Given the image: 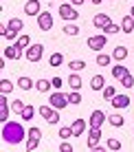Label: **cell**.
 I'll use <instances>...</instances> for the list:
<instances>
[{
    "label": "cell",
    "mask_w": 134,
    "mask_h": 152,
    "mask_svg": "<svg viewBox=\"0 0 134 152\" xmlns=\"http://www.w3.org/2000/svg\"><path fill=\"white\" fill-rule=\"evenodd\" d=\"M112 57H114V60H119V62H123L127 57V49L125 46H117L114 51H112Z\"/></svg>",
    "instance_id": "obj_22"
},
{
    "label": "cell",
    "mask_w": 134,
    "mask_h": 152,
    "mask_svg": "<svg viewBox=\"0 0 134 152\" xmlns=\"http://www.w3.org/2000/svg\"><path fill=\"white\" fill-rule=\"evenodd\" d=\"M62 2H66V0H62Z\"/></svg>",
    "instance_id": "obj_47"
},
{
    "label": "cell",
    "mask_w": 134,
    "mask_h": 152,
    "mask_svg": "<svg viewBox=\"0 0 134 152\" xmlns=\"http://www.w3.org/2000/svg\"><path fill=\"white\" fill-rule=\"evenodd\" d=\"M53 113H55V108L51 106V104H49V106H40L38 108V115H40V117H44V119H49Z\"/></svg>",
    "instance_id": "obj_23"
},
{
    "label": "cell",
    "mask_w": 134,
    "mask_h": 152,
    "mask_svg": "<svg viewBox=\"0 0 134 152\" xmlns=\"http://www.w3.org/2000/svg\"><path fill=\"white\" fill-rule=\"evenodd\" d=\"M127 73L125 66H121V64H117V66H112V77H117V80H121L123 75Z\"/></svg>",
    "instance_id": "obj_27"
},
{
    "label": "cell",
    "mask_w": 134,
    "mask_h": 152,
    "mask_svg": "<svg viewBox=\"0 0 134 152\" xmlns=\"http://www.w3.org/2000/svg\"><path fill=\"white\" fill-rule=\"evenodd\" d=\"M68 69H70V73H79V71L86 69V62L84 60H70L68 62Z\"/></svg>",
    "instance_id": "obj_19"
},
{
    "label": "cell",
    "mask_w": 134,
    "mask_h": 152,
    "mask_svg": "<svg viewBox=\"0 0 134 152\" xmlns=\"http://www.w3.org/2000/svg\"><path fill=\"white\" fill-rule=\"evenodd\" d=\"M68 102L73 104V106L81 104V95H79V91H70V95H68Z\"/></svg>",
    "instance_id": "obj_35"
},
{
    "label": "cell",
    "mask_w": 134,
    "mask_h": 152,
    "mask_svg": "<svg viewBox=\"0 0 134 152\" xmlns=\"http://www.w3.org/2000/svg\"><path fill=\"white\" fill-rule=\"evenodd\" d=\"M104 124H106V115L101 110H95L90 115V128H101Z\"/></svg>",
    "instance_id": "obj_12"
},
{
    "label": "cell",
    "mask_w": 134,
    "mask_h": 152,
    "mask_svg": "<svg viewBox=\"0 0 134 152\" xmlns=\"http://www.w3.org/2000/svg\"><path fill=\"white\" fill-rule=\"evenodd\" d=\"M59 137L62 139H70L73 137V128H59Z\"/></svg>",
    "instance_id": "obj_40"
},
{
    "label": "cell",
    "mask_w": 134,
    "mask_h": 152,
    "mask_svg": "<svg viewBox=\"0 0 134 152\" xmlns=\"http://www.w3.org/2000/svg\"><path fill=\"white\" fill-rule=\"evenodd\" d=\"M24 106H27V104H24V102H20V99H15V102H11V110H13V113H18V115L24 110Z\"/></svg>",
    "instance_id": "obj_37"
},
{
    "label": "cell",
    "mask_w": 134,
    "mask_h": 152,
    "mask_svg": "<svg viewBox=\"0 0 134 152\" xmlns=\"http://www.w3.org/2000/svg\"><path fill=\"white\" fill-rule=\"evenodd\" d=\"M2 55L7 57V60H20V57H22V49H18L15 44H9L7 49L2 51Z\"/></svg>",
    "instance_id": "obj_9"
},
{
    "label": "cell",
    "mask_w": 134,
    "mask_h": 152,
    "mask_svg": "<svg viewBox=\"0 0 134 152\" xmlns=\"http://www.w3.org/2000/svg\"><path fill=\"white\" fill-rule=\"evenodd\" d=\"M40 139H42V130L40 128H29V134H27V150H35L40 145Z\"/></svg>",
    "instance_id": "obj_2"
},
{
    "label": "cell",
    "mask_w": 134,
    "mask_h": 152,
    "mask_svg": "<svg viewBox=\"0 0 134 152\" xmlns=\"http://www.w3.org/2000/svg\"><path fill=\"white\" fill-rule=\"evenodd\" d=\"M29 134V130H24V126L20 121H4L2 126V139L7 143H20Z\"/></svg>",
    "instance_id": "obj_1"
},
{
    "label": "cell",
    "mask_w": 134,
    "mask_h": 152,
    "mask_svg": "<svg viewBox=\"0 0 134 152\" xmlns=\"http://www.w3.org/2000/svg\"><path fill=\"white\" fill-rule=\"evenodd\" d=\"M121 31H125V33H132V31H134V15H132V13L123 15V20H121Z\"/></svg>",
    "instance_id": "obj_13"
},
{
    "label": "cell",
    "mask_w": 134,
    "mask_h": 152,
    "mask_svg": "<svg viewBox=\"0 0 134 152\" xmlns=\"http://www.w3.org/2000/svg\"><path fill=\"white\" fill-rule=\"evenodd\" d=\"M70 128H73V137H81L86 130V121L84 119H75L73 124H70Z\"/></svg>",
    "instance_id": "obj_14"
},
{
    "label": "cell",
    "mask_w": 134,
    "mask_h": 152,
    "mask_svg": "<svg viewBox=\"0 0 134 152\" xmlns=\"http://www.w3.org/2000/svg\"><path fill=\"white\" fill-rule=\"evenodd\" d=\"M49 104H51L53 108H57V110H62V108H66L70 102H68V95H62V93H57V91H55L53 95L49 97Z\"/></svg>",
    "instance_id": "obj_4"
},
{
    "label": "cell",
    "mask_w": 134,
    "mask_h": 152,
    "mask_svg": "<svg viewBox=\"0 0 134 152\" xmlns=\"http://www.w3.org/2000/svg\"><path fill=\"white\" fill-rule=\"evenodd\" d=\"M112 20H110V15L108 13H97L95 15V20H92V24H95V27H99V29H104L106 24H110Z\"/></svg>",
    "instance_id": "obj_16"
},
{
    "label": "cell",
    "mask_w": 134,
    "mask_h": 152,
    "mask_svg": "<svg viewBox=\"0 0 134 152\" xmlns=\"http://www.w3.org/2000/svg\"><path fill=\"white\" fill-rule=\"evenodd\" d=\"M35 86H38L40 93H46V91H51V88H53V84H51L49 80H38V84H35Z\"/></svg>",
    "instance_id": "obj_29"
},
{
    "label": "cell",
    "mask_w": 134,
    "mask_h": 152,
    "mask_svg": "<svg viewBox=\"0 0 134 152\" xmlns=\"http://www.w3.org/2000/svg\"><path fill=\"white\" fill-rule=\"evenodd\" d=\"M90 2H92V4H101L104 0H90Z\"/></svg>",
    "instance_id": "obj_45"
},
{
    "label": "cell",
    "mask_w": 134,
    "mask_h": 152,
    "mask_svg": "<svg viewBox=\"0 0 134 152\" xmlns=\"http://www.w3.org/2000/svg\"><path fill=\"white\" fill-rule=\"evenodd\" d=\"M33 115H35V108H33V106H24V110L20 113V117H22L24 121H31V119H33Z\"/></svg>",
    "instance_id": "obj_25"
},
{
    "label": "cell",
    "mask_w": 134,
    "mask_h": 152,
    "mask_svg": "<svg viewBox=\"0 0 134 152\" xmlns=\"http://www.w3.org/2000/svg\"><path fill=\"white\" fill-rule=\"evenodd\" d=\"M64 33H66V35H73V38H75V35H79V27H77L75 22H73V24H66V27H64Z\"/></svg>",
    "instance_id": "obj_33"
},
{
    "label": "cell",
    "mask_w": 134,
    "mask_h": 152,
    "mask_svg": "<svg viewBox=\"0 0 134 152\" xmlns=\"http://www.w3.org/2000/svg\"><path fill=\"white\" fill-rule=\"evenodd\" d=\"M46 121H49L51 126H55V124H57V121H59V113H57V108H55V113H53V115H51V117H49V119H46Z\"/></svg>",
    "instance_id": "obj_41"
},
{
    "label": "cell",
    "mask_w": 134,
    "mask_h": 152,
    "mask_svg": "<svg viewBox=\"0 0 134 152\" xmlns=\"http://www.w3.org/2000/svg\"><path fill=\"white\" fill-rule=\"evenodd\" d=\"M18 84H20V88H22V91H31V88H33V82H31L29 77H20Z\"/></svg>",
    "instance_id": "obj_34"
},
{
    "label": "cell",
    "mask_w": 134,
    "mask_h": 152,
    "mask_svg": "<svg viewBox=\"0 0 134 152\" xmlns=\"http://www.w3.org/2000/svg\"><path fill=\"white\" fill-rule=\"evenodd\" d=\"M70 2H73V4H75V7H77V4H84V2H86V0H70Z\"/></svg>",
    "instance_id": "obj_44"
},
{
    "label": "cell",
    "mask_w": 134,
    "mask_h": 152,
    "mask_svg": "<svg viewBox=\"0 0 134 152\" xmlns=\"http://www.w3.org/2000/svg\"><path fill=\"white\" fill-rule=\"evenodd\" d=\"M101 139V128H90V137H88V148L92 150Z\"/></svg>",
    "instance_id": "obj_15"
},
{
    "label": "cell",
    "mask_w": 134,
    "mask_h": 152,
    "mask_svg": "<svg viewBox=\"0 0 134 152\" xmlns=\"http://www.w3.org/2000/svg\"><path fill=\"white\" fill-rule=\"evenodd\" d=\"M110 102H112V106H114L117 110H121V108H127V106H130V97H127V95H114Z\"/></svg>",
    "instance_id": "obj_11"
},
{
    "label": "cell",
    "mask_w": 134,
    "mask_h": 152,
    "mask_svg": "<svg viewBox=\"0 0 134 152\" xmlns=\"http://www.w3.org/2000/svg\"><path fill=\"white\" fill-rule=\"evenodd\" d=\"M68 86H70V91H79V88H81V77L77 75V73H70V77H68Z\"/></svg>",
    "instance_id": "obj_18"
},
{
    "label": "cell",
    "mask_w": 134,
    "mask_h": 152,
    "mask_svg": "<svg viewBox=\"0 0 134 152\" xmlns=\"http://www.w3.org/2000/svg\"><path fill=\"white\" fill-rule=\"evenodd\" d=\"M13 91V84L9 82V80H2L0 82V93H4V95H7V93H11Z\"/></svg>",
    "instance_id": "obj_36"
},
{
    "label": "cell",
    "mask_w": 134,
    "mask_h": 152,
    "mask_svg": "<svg viewBox=\"0 0 134 152\" xmlns=\"http://www.w3.org/2000/svg\"><path fill=\"white\" fill-rule=\"evenodd\" d=\"M106 42H108L106 35H90L86 40V44H88L90 51H101V49H106Z\"/></svg>",
    "instance_id": "obj_5"
},
{
    "label": "cell",
    "mask_w": 134,
    "mask_h": 152,
    "mask_svg": "<svg viewBox=\"0 0 134 152\" xmlns=\"http://www.w3.org/2000/svg\"><path fill=\"white\" fill-rule=\"evenodd\" d=\"M7 27H11V29H15V31H22V29H24V22H22L20 18H11Z\"/></svg>",
    "instance_id": "obj_31"
},
{
    "label": "cell",
    "mask_w": 134,
    "mask_h": 152,
    "mask_svg": "<svg viewBox=\"0 0 134 152\" xmlns=\"http://www.w3.org/2000/svg\"><path fill=\"white\" fill-rule=\"evenodd\" d=\"M51 84H53L55 91H59V88H62V77H53V80H51Z\"/></svg>",
    "instance_id": "obj_42"
},
{
    "label": "cell",
    "mask_w": 134,
    "mask_h": 152,
    "mask_svg": "<svg viewBox=\"0 0 134 152\" xmlns=\"http://www.w3.org/2000/svg\"><path fill=\"white\" fill-rule=\"evenodd\" d=\"M101 93H104V99H106V102H110V99L117 95V93H114V86H106Z\"/></svg>",
    "instance_id": "obj_38"
},
{
    "label": "cell",
    "mask_w": 134,
    "mask_h": 152,
    "mask_svg": "<svg viewBox=\"0 0 134 152\" xmlns=\"http://www.w3.org/2000/svg\"><path fill=\"white\" fill-rule=\"evenodd\" d=\"M59 150H62V152H70V150H73V145H70V143H68V141H66V139H64V143H62V145H59Z\"/></svg>",
    "instance_id": "obj_43"
},
{
    "label": "cell",
    "mask_w": 134,
    "mask_h": 152,
    "mask_svg": "<svg viewBox=\"0 0 134 152\" xmlns=\"http://www.w3.org/2000/svg\"><path fill=\"white\" fill-rule=\"evenodd\" d=\"M110 62H112V55H104V53L97 55V64L99 66H110Z\"/></svg>",
    "instance_id": "obj_32"
},
{
    "label": "cell",
    "mask_w": 134,
    "mask_h": 152,
    "mask_svg": "<svg viewBox=\"0 0 134 152\" xmlns=\"http://www.w3.org/2000/svg\"><path fill=\"white\" fill-rule=\"evenodd\" d=\"M0 33H2L7 40H18L20 31H15V29H11V27H2V29H0Z\"/></svg>",
    "instance_id": "obj_20"
},
{
    "label": "cell",
    "mask_w": 134,
    "mask_h": 152,
    "mask_svg": "<svg viewBox=\"0 0 134 152\" xmlns=\"http://www.w3.org/2000/svg\"><path fill=\"white\" fill-rule=\"evenodd\" d=\"M108 121H110V126H114V128H121V126L125 124V119H123L121 115H110V117H108Z\"/></svg>",
    "instance_id": "obj_24"
},
{
    "label": "cell",
    "mask_w": 134,
    "mask_h": 152,
    "mask_svg": "<svg viewBox=\"0 0 134 152\" xmlns=\"http://www.w3.org/2000/svg\"><path fill=\"white\" fill-rule=\"evenodd\" d=\"M15 46H18V49H29V46H31V40H29V35H27V33L18 35V40H15Z\"/></svg>",
    "instance_id": "obj_21"
},
{
    "label": "cell",
    "mask_w": 134,
    "mask_h": 152,
    "mask_svg": "<svg viewBox=\"0 0 134 152\" xmlns=\"http://www.w3.org/2000/svg\"><path fill=\"white\" fill-rule=\"evenodd\" d=\"M9 113H11V102H7L4 93H0V121H9Z\"/></svg>",
    "instance_id": "obj_7"
},
{
    "label": "cell",
    "mask_w": 134,
    "mask_h": 152,
    "mask_svg": "<svg viewBox=\"0 0 134 152\" xmlns=\"http://www.w3.org/2000/svg\"><path fill=\"white\" fill-rule=\"evenodd\" d=\"M62 62H64V55H62V53H53L49 57V64L51 66H62Z\"/></svg>",
    "instance_id": "obj_30"
},
{
    "label": "cell",
    "mask_w": 134,
    "mask_h": 152,
    "mask_svg": "<svg viewBox=\"0 0 134 152\" xmlns=\"http://www.w3.org/2000/svg\"><path fill=\"white\" fill-rule=\"evenodd\" d=\"M24 55H27L29 62H40V60H42V55H44V46L42 44H31Z\"/></svg>",
    "instance_id": "obj_6"
},
{
    "label": "cell",
    "mask_w": 134,
    "mask_h": 152,
    "mask_svg": "<svg viewBox=\"0 0 134 152\" xmlns=\"http://www.w3.org/2000/svg\"><path fill=\"white\" fill-rule=\"evenodd\" d=\"M130 13H132V15H134V7H132V11H130Z\"/></svg>",
    "instance_id": "obj_46"
},
{
    "label": "cell",
    "mask_w": 134,
    "mask_h": 152,
    "mask_svg": "<svg viewBox=\"0 0 134 152\" xmlns=\"http://www.w3.org/2000/svg\"><path fill=\"white\" fill-rule=\"evenodd\" d=\"M106 148H108V150H114V152H117V150H121V148H123V143H121L119 139L110 137V139H108V145H106Z\"/></svg>",
    "instance_id": "obj_28"
},
{
    "label": "cell",
    "mask_w": 134,
    "mask_h": 152,
    "mask_svg": "<svg viewBox=\"0 0 134 152\" xmlns=\"http://www.w3.org/2000/svg\"><path fill=\"white\" fill-rule=\"evenodd\" d=\"M90 88H92V91H104V88H106V80L101 75H95L90 80Z\"/></svg>",
    "instance_id": "obj_17"
},
{
    "label": "cell",
    "mask_w": 134,
    "mask_h": 152,
    "mask_svg": "<svg viewBox=\"0 0 134 152\" xmlns=\"http://www.w3.org/2000/svg\"><path fill=\"white\" fill-rule=\"evenodd\" d=\"M40 0H27V4H24V13L27 15H40L42 11H40Z\"/></svg>",
    "instance_id": "obj_10"
},
{
    "label": "cell",
    "mask_w": 134,
    "mask_h": 152,
    "mask_svg": "<svg viewBox=\"0 0 134 152\" xmlns=\"http://www.w3.org/2000/svg\"><path fill=\"white\" fill-rule=\"evenodd\" d=\"M104 31H106L108 35H112V33H119V31H121V27H117L114 22H110V24H106V27H104Z\"/></svg>",
    "instance_id": "obj_39"
},
{
    "label": "cell",
    "mask_w": 134,
    "mask_h": 152,
    "mask_svg": "<svg viewBox=\"0 0 134 152\" xmlns=\"http://www.w3.org/2000/svg\"><path fill=\"white\" fill-rule=\"evenodd\" d=\"M59 15L64 20H75L79 18V13H77V9H75V4L73 2H62V7H59Z\"/></svg>",
    "instance_id": "obj_3"
},
{
    "label": "cell",
    "mask_w": 134,
    "mask_h": 152,
    "mask_svg": "<svg viewBox=\"0 0 134 152\" xmlns=\"http://www.w3.org/2000/svg\"><path fill=\"white\" fill-rule=\"evenodd\" d=\"M121 86H123V88H132V86H134V77H132L130 71H127L125 75L121 77Z\"/></svg>",
    "instance_id": "obj_26"
},
{
    "label": "cell",
    "mask_w": 134,
    "mask_h": 152,
    "mask_svg": "<svg viewBox=\"0 0 134 152\" xmlns=\"http://www.w3.org/2000/svg\"><path fill=\"white\" fill-rule=\"evenodd\" d=\"M38 27L42 31H51V27H53V15H51L49 11H42L38 15Z\"/></svg>",
    "instance_id": "obj_8"
}]
</instances>
